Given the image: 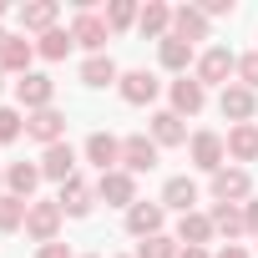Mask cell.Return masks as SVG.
Listing matches in <instances>:
<instances>
[{
  "mask_svg": "<svg viewBox=\"0 0 258 258\" xmlns=\"http://www.w3.org/2000/svg\"><path fill=\"white\" fill-rule=\"evenodd\" d=\"M26 132H31L36 142L56 147V142H61V132H66V116H61L56 106H46V111H31V121H26Z\"/></svg>",
  "mask_w": 258,
  "mask_h": 258,
  "instance_id": "obj_5",
  "label": "cell"
},
{
  "mask_svg": "<svg viewBox=\"0 0 258 258\" xmlns=\"http://www.w3.org/2000/svg\"><path fill=\"white\" fill-rule=\"evenodd\" d=\"M56 208H61V213H71V218H86V213H91V187H86L81 177L61 182V198H56Z\"/></svg>",
  "mask_w": 258,
  "mask_h": 258,
  "instance_id": "obj_13",
  "label": "cell"
},
{
  "mask_svg": "<svg viewBox=\"0 0 258 258\" xmlns=\"http://www.w3.org/2000/svg\"><path fill=\"white\" fill-rule=\"evenodd\" d=\"M81 81H86V86H111V81H116V66H111V56H91V61L81 66Z\"/></svg>",
  "mask_w": 258,
  "mask_h": 258,
  "instance_id": "obj_24",
  "label": "cell"
},
{
  "mask_svg": "<svg viewBox=\"0 0 258 258\" xmlns=\"http://www.w3.org/2000/svg\"><path fill=\"white\" fill-rule=\"evenodd\" d=\"M218 258H248V253H243V248H238V243H228V248H223V253H218Z\"/></svg>",
  "mask_w": 258,
  "mask_h": 258,
  "instance_id": "obj_38",
  "label": "cell"
},
{
  "mask_svg": "<svg viewBox=\"0 0 258 258\" xmlns=\"http://www.w3.org/2000/svg\"><path fill=\"white\" fill-rule=\"evenodd\" d=\"M152 137H157L162 147H177V142H187L182 121H177V111H157V116H152Z\"/></svg>",
  "mask_w": 258,
  "mask_h": 258,
  "instance_id": "obj_22",
  "label": "cell"
},
{
  "mask_svg": "<svg viewBox=\"0 0 258 258\" xmlns=\"http://www.w3.org/2000/svg\"><path fill=\"white\" fill-rule=\"evenodd\" d=\"M137 258H177V253H172V238L157 233V238H147V243L137 248Z\"/></svg>",
  "mask_w": 258,
  "mask_h": 258,
  "instance_id": "obj_32",
  "label": "cell"
},
{
  "mask_svg": "<svg viewBox=\"0 0 258 258\" xmlns=\"http://www.w3.org/2000/svg\"><path fill=\"white\" fill-rule=\"evenodd\" d=\"M213 198H218V203L248 198V172H243V167H218V172H213Z\"/></svg>",
  "mask_w": 258,
  "mask_h": 258,
  "instance_id": "obj_8",
  "label": "cell"
},
{
  "mask_svg": "<svg viewBox=\"0 0 258 258\" xmlns=\"http://www.w3.org/2000/svg\"><path fill=\"white\" fill-rule=\"evenodd\" d=\"M26 208L31 203H21V198H0V233H16L26 223Z\"/></svg>",
  "mask_w": 258,
  "mask_h": 258,
  "instance_id": "obj_29",
  "label": "cell"
},
{
  "mask_svg": "<svg viewBox=\"0 0 258 258\" xmlns=\"http://www.w3.org/2000/svg\"><path fill=\"white\" fill-rule=\"evenodd\" d=\"M56 228H61V208H56V203H31V208H26V233H31V238L56 243Z\"/></svg>",
  "mask_w": 258,
  "mask_h": 258,
  "instance_id": "obj_2",
  "label": "cell"
},
{
  "mask_svg": "<svg viewBox=\"0 0 258 258\" xmlns=\"http://www.w3.org/2000/svg\"><path fill=\"white\" fill-rule=\"evenodd\" d=\"M132 21H137V11L126 6V0H116V6H106V26H111V31H121V26H132Z\"/></svg>",
  "mask_w": 258,
  "mask_h": 258,
  "instance_id": "obj_33",
  "label": "cell"
},
{
  "mask_svg": "<svg viewBox=\"0 0 258 258\" xmlns=\"http://www.w3.org/2000/svg\"><path fill=\"white\" fill-rule=\"evenodd\" d=\"M6 41H11V36H0V51H6Z\"/></svg>",
  "mask_w": 258,
  "mask_h": 258,
  "instance_id": "obj_40",
  "label": "cell"
},
{
  "mask_svg": "<svg viewBox=\"0 0 258 258\" xmlns=\"http://www.w3.org/2000/svg\"><path fill=\"white\" fill-rule=\"evenodd\" d=\"M31 41H6V51H0V66H6V71H21L26 76V66H31Z\"/></svg>",
  "mask_w": 258,
  "mask_h": 258,
  "instance_id": "obj_26",
  "label": "cell"
},
{
  "mask_svg": "<svg viewBox=\"0 0 258 258\" xmlns=\"http://www.w3.org/2000/svg\"><path fill=\"white\" fill-rule=\"evenodd\" d=\"M21 126H26V121H21V111L0 106V142H16V137H21Z\"/></svg>",
  "mask_w": 258,
  "mask_h": 258,
  "instance_id": "obj_31",
  "label": "cell"
},
{
  "mask_svg": "<svg viewBox=\"0 0 258 258\" xmlns=\"http://www.w3.org/2000/svg\"><path fill=\"white\" fill-rule=\"evenodd\" d=\"M187 61H192V41L162 36V66H167V71H187Z\"/></svg>",
  "mask_w": 258,
  "mask_h": 258,
  "instance_id": "obj_23",
  "label": "cell"
},
{
  "mask_svg": "<svg viewBox=\"0 0 258 258\" xmlns=\"http://www.w3.org/2000/svg\"><path fill=\"white\" fill-rule=\"evenodd\" d=\"M41 177H56V182H71V177H76V152H71L66 142L46 147V157H41Z\"/></svg>",
  "mask_w": 258,
  "mask_h": 258,
  "instance_id": "obj_7",
  "label": "cell"
},
{
  "mask_svg": "<svg viewBox=\"0 0 258 258\" xmlns=\"http://www.w3.org/2000/svg\"><path fill=\"white\" fill-rule=\"evenodd\" d=\"M86 157H91L101 172H116V162H121V142L106 137V132H91V137H86Z\"/></svg>",
  "mask_w": 258,
  "mask_h": 258,
  "instance_id": "obj_12",
  "label": "cell"
},
{
  "mask_svg": "<svg viewBox=\"0 0 258 258\" xmlns=\"http://www.w3.org/2000/svg\"><path fill=\"white\" fill-rule=\"evenodd\" d=\"M192 203H198V187H192L187 177H172V182L162 187V208H177V213H192Z\"/></svg>",
  "mask_w": 258,
  "mask_h": 258,
  "instance_id": "obj_20",
  "label": "cell"
},
{
  "mask_svg": "<svg viewBox=\"0 0 258 258\" xmlns=\"http://www.w3.org/2000/svg\"><path fill=\"white\" fill-rule=\"evenodd\" d=\"M223 157H228V142H223L218 132H198V137H192V162H198L203 172H218Z\"/></svg>",
  "mask_w": 258,
  "mask_h": 258,
  "instance_id": "obj_4",
  "label": "cell"
},
{
  "mask_svg": "<svg viewBox=\"0 0 258 258\" xmlns=\"http://www.w3.org/2000/svg\"><path fill=\"white\" fill-rule=\"evenodd\" d=\"M213 228H218V233H228V238H238L248 223H243V213H238L233 203H218V208H213Z\"/></svg>",
  "mask_w": 258,
  "mask_h": 258,
  "instance_id": "obj_28",
  "label": "cell"
},
{
  "mask_svg": "<svg viewBox=\"0 0 258 258\" xmlns=\"http://www.w3.org/2000/svg\"><path fill=\"white\" fill-rule=\"evenodd\" d=\"M96 192H101L111 208H132V203H137V182H132V172H101Z\"/></svg>",
  "mask_w": 258,
  "mask_h": 258,
  "instance_id": "obj_3",
  "label": "cell"
},
{
  "mask_svg": "<svg viewBox=\"0 0 258 258\" xmlns=\"http://www.w3.org/2000/svg\"><path fill=\"white\" fill-rule=\"evenodd\" d=\"M71 41H81L86 51H101V46H106V21H96V16L81 6V11H76V26H71Z\"/></svg>",
  "mask_w": 258,
  "mask_h": 258,
  "instance_id": "obj_11",
  "label": "cell"
},
{
  "mask_svg": "<svg viewBox=\"0 0 258 258\" xmlns=\"http://www.w3.org/2000/svg\"><path fill=\"white\" fill-rule=\"evenodd\" d=\"M172 26H177L172 36H182V41H203V36H208V16H203L198 6H182V11L172 16Z\"/></svg>",
  "mask_w": 258,
  "mask_h": 258,
  "instance_id": "obj_16",
  "label": "cell"
},
{
  "mask_svg": "<svg viewBox=\"0 0 258 258\" xmlns=\"http://www.w3.org/2000/svg\"><path fill=\"white\" fill-rule=\"evenodd\" d=\"M16 96H21V106H31V111H46V106H51V96H56V81H51V76H36V71H26V76L16 81Z\"/></svg>",
  "mask_w": 258,
  "mask_h": 258,
  "instance_id": "obj_1",
  "label": "cell"
},
{
  "mask_svg": "<svg viewBox=\"0 0 258 258\" xmlns=\"http://www.w3.org/2000/svg\"><path fill=\"white\" fill-rule=\"evenodd\" d=\"M203 101H208V96H203V81H187V76L172 81V106H177V111L192 116V111H203Z\"/></svg>",
  "mask_w": 258,
  "mask_h": 258,
  "instance_id": "obj_18",
  "label": "cell"
},
{
  "mask_svg": "<svg viewBox=\"0 0 258 258\" xmlns=\"http://www.w3.org/2000/svg\"><path fill=\"white\" fill-rule=\"evenodd\" d=\"M36 258H71V248H66V243H41Z\"/></svg>",
  "mask_w": 258,
  "mask_h": 258,
  "instance_id": "obj_35",
  "label": "cell"
},
{
  "mask_svg": "<svg viewBox=\"0 0 258 258\" xmlns=\"http://www.w3.org/2000/svg\"><path fill=\"white\" fill-rule=\"evenodd\" d=\"M238 61H233V51H223V46H213V51H203V61H198V81L203 86H218V81H228V71H233Z\"/></svg>",
  "mask_w": 258,
  "mask_h": 258,
  "instance_id": "obj_6",
  "label": "cell"
},
{
  "mask_svg": "<svg viewBox=\"0 0 258 258\" xmlns=\"http://www.w3.org/2000/svg\"><path fill=\"white\" fill-rule=\"evenodd\" d=\"M203 16H233V0H208Z\"/></svg>",
  "mask_w": 258,
  "mask_h": 258,
  "instance_id": "obj_36",
  "label": "cell"
},
{
  "mask_svg": "<svg viewBox=\"0 0 258 258\" xmlns=\"http://www.w3.org/2000/svg\"><path fill=\"white\" fill-rule=\"evenodd\" d=\"M238 76H243V86H248V91H253V86H258V51H253V56H243V61H238Z\"/></svg>",
  "mask_w": 258,
  "mask_h": 258,
  "instance_id": "obj_34",
  "label": "cell"
},
{
  "mask_svg": "<svg viewBox=\"0 0 258 258\" xmlns=\"http://www.w3.org/2000/svg\"><path fill=\"white\" fill-rule=\"evenodd\" d=\"M126 228H132L137 238H157V228H162V203H132V208H126Z\"/></svg>",
  "mask_w": 258,
  "mask_h": 258,
  "instance_id": "obj_10",
  "label": "cell"
},
{
  "mask_svg": "<svg viewBox=\"0 0 258 258\" xmlns=\"http://www.w3.org/2000/svg\"><path fill=\"white\" fill-rule=\"evenodd\" d=\"M152 96H157V76H152V71H126V76H121V101L142 106V101H152Z\"/></svg>",
  "mask_w": 258,
  "mask_h": 258,
  "instance_id": "obj_14",
  "label": "cell"
},
{
  "mask_svg": "<svg viewBox=\"0 0 258 258\" xmlns=\"http://www.w3.org/2000/svg\"><path fill=\"white\" fill-rule=\"evenodd\" d=\"M51 21H56V6H51V0H36V6L21 11V26H26V31H51Z\"/></svg>",
  "mask_w": 258,
  "mask_h": 258,
  "instance_id": "obj_25",
  "label": "cell"
},
{
  "mask_svg": "<svg viewBox=\"0 0 258 258\" xmlns=\"http://www.w3.org/2000/svg\"><path fill=\"white\" fill-rule=\"evenodd\" d=\"M228 152H233L238 162H253V157H258V126H253V121H243V126L228 132Z\"/></svg>",
  "mask_w": 258,
  "mask_h": 258,
  "instance_id": "obj_15",
  "label": "cell"
},
{
  "mask_svg": "<svg viewBox=\"0 0 258 258\" xmlns=\"http://www.w3.org/2000/svg\"><path fill=\"white\" fill-rule=\"evenodd\" d=\"M167 21H172V11L167 6H157V0H152V6L137 16V26H142V36H167Z\"/></svg>",
  "mask_w": 258,
  "mask_h": 258,
  "instance_id": "obj_27",
  "label": "cell"
},
{
  "mask_svg": "<svg viewBox=\"0 0 258 258\" xmlns=\"http://www.w3.org/2000/svg\"><path fill=\"white\" fill-rule=\"evenodd\" d=\"M6 182H11V198H21V203H26V198L36 192V182H41V167H31V162H16V167L6 172Z\"/></svg>",
  "mask_w": 258,
  "mask_h": 258,
  "instance_id": "obj_19",
  "label": "cell"
},
{
  "mask_svg": "<svg viewBox=\"0 0 258 258\" xmlns=\"http://www.w3.org/2000/svg\"><path fill=\"white\" fill-rule=\"evenodd\" d=\"M177 258H208V253H203V248H187V253H177Z\"/></svg>",
  "mask_w": 258,
  "mask_h": 258,
  "instance_id": "obj_39",
  "label": "cell"
},
{
  "mask_svg": "<svg viewBox=\"0 0 258 258\" xmlns=\"http://www.w3.org/2000/svg\"><path fill=\"white\" fill-rule=\"evenodd\" d=\"M66 51H71V31H46L41 36V56L46 61H61Z\"/></svg>",
  "mask_w": 258,
  "mask_h": 258,
  "instance_id": "obj_30",
  "label": "cell"
},
{
  "mask_svg": "<svg viewBox=\"0 0 258 258\" xmlns=\"http://www.w3.org/2000/svg\"><path fill=\"white\" fill-rule=\"evenodd\" d=\"M243 223H248V228L258 233V203H248V213H243Z\"/></svg>",
  "mask_w": 258,
  "mask_h": 258,
  "instance_id": "obj_37",
  "label": "cell"
},
{
  "mask_svg": "<svg viewBox=\"0 0 258 258\" xmlns=\"http://www.w3.org/2000/svg\"><path fill=\"white\" fill-rule=\"evenodd\" d=\"M0 16H6V6H0Z\"/></svg>",
  "mask_w": 258,
  "mask_h": 258,
  "instance_id": "obj_41",
  "label": "cell"
},
{
  "mask_svg": "<svg viewBox=\"0 0 258 258\" xmlns=\"http://www.w3.org/2000/svg\"><path fill=\"white\" fill-rule=\"evenodd\" d=\"M218 106H223V116H233V121L243 126V121L253 116V91H248V86H228Z\"/></svg>",
  "mask_w": 258,
  "mask_h": 258,
  "instance_id": "obj_17",
  "label": "cell"
},
{
  "mask_svg": "<svg viewBox=\"0 0 258 258\" xmlns=\"http://www.w3.org/2000/svg\"><path fill=\"white\" fill-rule=\"evenodd\" d=\"M121 162H126V172H152V167H157V142L126 137V142H121Z\"/></svg>",
  "mask_w": 258,
  "mask_h": 258,
  "instance_id": "obj_9",
  "label": "cell"
},
{
  "mask_svg": "<svg viewBox=\"0 0 258 258\" xmlns=\"http://www.w3.org/2000/svg\"><path fill=\"white\" fill-rule=\"evenodd\" d=\"M177 233H182V243H187V248H203V243L213 238V218H203V213H182Z\"/></svg>",
  "mask_w": 258,
  "mask_h": 258,
  "instance_id": "obj_21",
  "label": "cell"
}]
</instances>
